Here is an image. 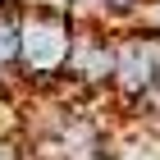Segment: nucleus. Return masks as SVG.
I'll use <instances>...</instances> for the list:
<instances>
[{"instance_id": "1", "label": "nucleus", "mask_w": 160, "mask_h": 160, "mask_svg": "<svg viewBox=\"0 0 160 160\" xmlns=\"http://www.w3.org/2000/svg\"><path fill=\"white\" fill-rule=\"evenodd\" d=\"M73 37H78V23L69 5H23V50H18L14 78L37 92H50L55 82H64Z\"/></svg>"}, {"instance_id": "2", "label": "nucleus", "mask_w": 160, "mask_h": 160, "mask_svg": "<svg viewBox=\"0 0 160 160\" xmlns=\"http://www.w3.org/2000/svg\"><path fill=\"white\" fill-rule=\"evenodd\" d=\"M114 60H119L114 28H87V23H78V37H73V55H69L64 82H73L78 92H110V82H114Z\"/></svg>"}, {"instance_id": "3", "label": "nucleus", "mask_w": 160, "mask_h": 160, "mask_svg": "<svg viewBox=\"0 0 160 160\" xmlns=\"http://www.w3.org/2000/svg\"><path fill=\"white\" fill-rule=\"evenodd\" d=\"M0 160H32L28 147L18 142V133H0Z\"/></svg>"}, {"instance_id": "4", "label": "nucleus", "mask_w": 160, "mask_h": 160, "mask_svg": "<svg viewBox=\"0 0 160 160\" xmlns=\"http://www.w3.org/2000/svg\"><path fill=\"white\" fill-rule=\"evenodd\" d=\"M142 23L160 32V0H151V5H147V14H142Z\"/></svg>"}]
</instances>
